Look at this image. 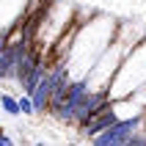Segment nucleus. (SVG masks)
Instances as JSON below:
<instances>
[{
  "label": "nucleus",
  "instance_id": "20e7f679",
  "mask_svg": "<svg viewBox=\"0 0 146 146\" xmlns=\"http://www.w3.org/2000/svg\"><path fill=\"white\" fill-rule=\"evenodd\" d=\"M17 99H19V110H22V116H36V108H33V97H31V94L22 91V97H17Z\"/></svg>",
  "mask_w": 146,
  "mask_h": 146
},
{
  "label": "nucleus",
  "instance_id": "39448f33",
  "mask_svg": "<svg viewBox=\"0 0 146 146\" xmlns=\"http://www.w3.org/2000/svg\"><path fill=\"white\" fill-rule=\"evenodd\" d=\"M11 31H14V28H0V58L6 55L8 44H11Z\"/></svg>",
  "mask_w": 146,
  "mask_h": 146
},
{
  "label": "nucleus",
  "instance_id": "f257e3e1",
  "mask_svg": "<svg viewBox=\"0 0 146 146\" xmlns=\"http://www.w3.org/2000/svg\"><path fill=\"white\" fill-rule=\"evenodd\" d=\"M143 127H146V110H138V113L124 116V119H119L116 124H110L105 132L94 135L91 143H94V146H124L132 132L143 130Z\"/></svg>",
  "mask_w": 146,
  "mask_h": 146
},
{
  "label": "nucleus",
  "instance_id": "7ed1b4c3",
  "mask_svg": "<svg viewBox=\"0 0 146 146\" xmlns=\"http://www.w3.org/2000/svg\"><path fill=\"white\" fill-rule=\"evenodd\" d=\"M0 108H3V113H8V116H22V110H19V99L14 97V94H8V91H3L0 94Z\"/></svg>",
  "mask_w": 146,
  "mask_h": 146
},
{
  "label": "nucleus",
  "instance_id": "0eeeda50",
  "mask_svg": "<svg viewBox=\"0 0 146 146\" xmlns=\"http://www.w3.org/2000/svg\"><path fill=\"white\" fill-rule=\"evenodd\" d=\"M143 110H146V108H143Z\"/></svg>",
  "mask_w": 146,
  "mask_h": 146
},
{
  "label": "nucleus",
  "instance_id": "f03ea898",
  "mask_svg": "<svg viewBox=\"0 0 146 146\" xmlns=\"http://www.w3.org/2000/svg\"><path fill=\"white\" fill-rule=\"evenodd\" d=\"M119 119H121V116H119V105H116V99H113V102H110L105 110H99V113L94 116V119H91L86 127H83L80 135H86V138H94V135H99V132H105L110 124H116Z\"/></svg>",
  "mask_w": 146,
  "mask_h": 146
},
{
  "label": "nucleus",
  "instance_id": "423d86ee",
  "mask_svg": "<svg viewBox=\"0 0 146 146\" xmlns=\"http://www.w3.org/2000/svg\"><path fill=\"white\" fill-rule=\"evenodd\" d=\"M0 146H14V135L8 130H0Z\"/></svg>",
  "mask_w": 146,
  "mask_h": 146
}]
</instances>
